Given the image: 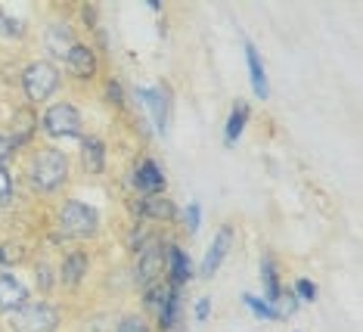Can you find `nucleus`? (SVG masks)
Masks as SVG:
<instances>
[{
	"label": "nucleus",
	"mask_w": 363,
	"mask_h": 332,
	"mask_svg": "<svg viewBox=\"0 0 363 332\" xmlns=\"http://www.w3.org/2000/svg\"><path fill=\"white\" fill-rule=\"evenodd\" d=\"M35 289L40 292V298H50L53 289H56V267L44 258V255L35 258Z\"/></svg>",
	"instance_id": "nucleus-24"
},
{
	"label": "nucleus",
	"mask_w": 363,
	"mask_h": 332,
	"mask_svg": "<svg viewBox=\"0 0 363 332\" xmlns=\"http://www.w3.org/2000/svg\"><path fill=\"white\" fill-rule=\"evenodd\" d=\"M134 96L146 106V112H150V118L155 124V134L168 137V131H171V87L164 84V81L162 84H146V87H137Z\"/></svg>",
	"instance_id": "nucleus-9"
},
{
	"label": "nucleus",
	"mask_w": 363,
	"mask_h": 332,
	"mask_svg": "<svg viewBox=\"0 0 363 332\" xmlns=\"http://www.w3.org/2000/svg\"><path fill=\"white\" fill-rule=\"evenodd\" d=\"M249 118H252V106L245 103V99H236L233 106H230V115H227V124H224V146L233 149L239 143V137L245 134V128H249Z\"/></svg>",
	"instance_id": "nucleus-19"
},
{
	"label": "nucleus",
	"mask_w": 363,
	"mask_h": 332,
	"mask_svg": "<svg viewBox=\"0 0 363 332\" xmlns=\"http://www.w3.org/2000/svg\"><path fill=\"white\" fill-rule=\"evenodd\" d=\"M171 292V286L164 283V280H159V283H152V286H146L143 292H140V314H143L146 320H155V314L162 311V304H164V298H168Z\"/></svg>",
	"instance_id": "nucleus-21"
},
{
	"label": "nucleus",
	"mask_w": 363,
	"mask_h": 332,
	"mask_svg": "<svg viewBox=\"0 0 363 332\" xmlns=\"http://www.w3.org/2000/svg\"><path fill=\"white\" fill-rule=\"evenodd\" d=\"M233 239H236L233 221H224V223L218 227V233L211 236L208 252L202 255V264H199V277H202V280H214V277H218V270L224 267L230 248H233Z\"/></svg>",
	"instance_id": "nucleus-10"
},
{
	"label": "nucleus",
	"mask_w": 363,
	"mask_h": 332,
	"mask_svg": "<svg viewBox=\"0 0 363 332\" xmlns=\"http://www.w3.org/2000/svg\"><path fill=\"white\" fill-rule=\"evenodd\" d=\"M130 184H134L137 196H162L168 189V177L152 155H140L134 171H130Z\"/></svg>",
	"instance_id": "nucleus-14"
},
{
	"label": "nucleus",
	"mask_w": 363,
	"mask_h": 332,
	"mask_svg": "<svg viewBox=\"0 0 363 332\" xmlns=\"http://www.w3.org/2000/svg\"><path fill=\"white\" fill-rule=\"evenodd\" d=\"M242 53H245V65H249V81H252V94L267 103L270 99V81H267V72H264V62H261V53L255 47L252 38H242Z\"/></svg>",
	"instance_id": "nucleus-18"
},
{
	"label": "nucleus",
	"mask_w": 363,
	"mask_h": 332,
	"mask_svg": "<svg viewBox=\"0 0 363 332\" xmlns=\"http://www.w3.org/2000/svg\"><path fill=\"white\" fill-rule=\"evenodd\" d=\"M13 264H16V255L10 252V245H0V273L13 270Z\"/></svg>",
	"instance_id": "nucleus-32"
},
{
	"label": "nucleus",
	"mask_w": 363,
	"mask_h": 332,
	"mask_svg": "<svg viewBox=\"0 0 363 332\" xmlns=\"http://www.w3.org/2000/svg\"><path fill=\"white\" fill-rule=\"evenodd\" d=\"M112 332H152V326L140 311H125L118 320H115Z\"/></svg>",
	"instance_id": "nucleus-27"
},
{
	"label": "nucleus",
	"mask_w": 363,
	"mask_h": 332,
	"mask_svg": "<svg viewBox=\"0 0 363 332\" xmlns=\"http://www.w3.org/2000/svg\"><path fill=\"white\" fill-rule=\"evenodd\" d=\"M38 109H31V106L22 103L19 109L13 112V121H10V140H13V146H16V153H26V149H31L40 140L38 134Z\"/></svg>",
	"instance_id": "nucleus-17"
},
{
	"label": "nucleus",
	"mask_w": 363,
	"mask_h": 332,
	"mask_svg": "<svg viewBox=\"0 0 363 332\" xmlns=\"http://www.w3.org/2000/svg\"><path fill=\"white\" fill-rule=\"evenodd\" d=\"M239 301H242L245 308H249L258 320H283V317H279V308L267 304L261 295H255V292H242V298H239Z\"/></svg>",
	"instance_id": "nucleus-25"
},
{
	"label": "nucleus",
	"mask_w": 363,
	"mask_h": 332,
	"mask_svg": "<svg viewBox=\"0 0 363 332\" xmlns=\"http://www.w3.org/2000/svg\"><path fill=\"white\" fill-rule=\"evenodd\" d=\"M292 295L298 298L301 304H313V301H317V295H320V289H317V283H313V280L298 277V280L292 283Z\"/></svg>",
	"instance_id": "nucleus-28"
},
{
	"label": "nucleus",
	"mask_w": 363,
	"mask_h": 332,
	"mask_svg": "<svg viewBox=\"0 0 363 332\" xmlns=\"http://www.w3.org/2000/svg\"><path fill=\"white\" fill-rule=\"evenodd\" d=\"M16 209V171L0 168V211Z\"/></svg>",
	"instance_id": "nucleus-26"
},
{
	"label": "nucleus",
	"mask_w": 363,
	"mask_h": 332,
	"mask_svg": "<svg viewBox=\"0 0 363 332\" xmlns=\"http://www.w3.org/2000/svg\"><path fill=\"white\" fill-rule=\"evenodd\" d=\"M90 277V252L84 245H65L56 264V286L69 295H78Z\"/></svg>",
	"instance_id": "nucleus-7"
},
{
	"label": "nucleus",
	"mask_w": 363,
	"mask_h": 332,
	"mask_svg": "<svg viewBox=\"0 0 363 332\" xmlns=\"http://www.w3.org/2000/svg\"><path fill=\"white\" fill-rule=\"evenodd\" d=\"M130 209L140 221H152V223H177L180 209L171 196H137L130 202Z\"/></svg>",
	"instance_id": "nucleus-16"
},
{
	"label": "nucleus",
	"mask_w": 363,
	"mask_h": 332,
	"mask_svg": "<svg viewBox=\"0 0 363 332\" xmlns=\"http://www.w3.org/2000/svg\"><path fill=\"white\" fill-rule=\"evenodd\" d=\"M261 286H264V301L267 304H279V298H283V283H279V270H277V261L270 252L261 255Z\"/></svg>",
	"instance_id": "nucleus-20"
},
{
	"label": "nucleus",
	"mask_w": 363,
	"mask_h": 332,
	"mask_svg": "<svg viewBox=\"0 0 363 332\" xmlns=\"http://www.w3.org/2000/svg\"><path fill=\"white\" fill-rule=\"evenodd\" d=\"M72 165L69 153L53 143H38L22 153L19 174H22V187L28 189L35 199H56L62 196L72 184Z\"/></svg>",
	"instance_id": "nucleus-1"
},
{
	"label": "nucleus",
	"mask_w": 363,
	"mask_h": 332,
	"mask_svg": "<svg viewBox=\"0 0 363 332\" xmlns=\"http://www.w3.org/2000/svg\"><path fill=\"white\" fill-rule=\"evenodd\" d=\"M208 317H211V295L196 298V304H193V320H196V323H208Z\"/></svg>",
	"instance_id": "nucleus-31"
},
{
	"label": "nucleus",
	"mask_w": 363,
	"mask_h": 332,
	"mask_svg": "<svg viewBox=\"0 0 363 332\" xmlns=\"http://www.w3.org/2000/svg\"><path fill=\"white\" fill-rule=\"evenodd\" d=\"M31 298H35V289L26 283V277H19L16 270L0 273V317H10L13 311H19Z\"/></svg>",
	"instance_id": "nucleus-15"
},
{
	"label": "nucleus",
	"mask_w": 363,
	"mask_h": 332,
	"mask_svg": "<svg viewBox=\"0 0 363 332\" xmlns=\"http://www.w3.org/2000/svg\"><path fill=\"white\" fill-rule=\"evenodd\" d=\"M103 81V103L109 106V109H115V112H125V106H128V96H125V84H121V78L118 74H106V78H100Z\"/></svg>",
	"instance_id": "nucleus-23"
},
{
	"label": "nucleus",
	"mask_w": 363,
	"mask_h": 332,
	"mask_svg": "<svg viewBox=\"0 0 363 332\" xmlns=\"http://www.w3.org/2000/svg\"><path fill=\"white\" fill-rule=\"evenodd\" d=\"M65 87V74L62 65L47 60V56H35L22 65L19 72V90H22V103L31 109H44L53 99H60Z\"/></svg>",
	"instance_id": "nucleus-3"
},
{
	"label": "nucleus",
	"mask_w": 363,
	"mask_h": 332,
	"mask_svg": "<svg viewBox=\"0 0 363 332\" xmlns=\"http://www.w3.org/2000/svg\"><path fill=\"white\" fill-rule=\"evenodd\" d=\"M16 159H19V153H16L10 134H6L4 128H0V168H13Z\"/></svg>",
	"instance_id": "nucleus-29"
},
{
	"label": "nucleus",
	"mask_w": 363,
	"mask_h": 332,
	"mask_svg": "<svg viewBox=\"0 0 363 332\" xmlns=\"http://www.w3.org/2000/svg\"><path fill=\"white\" fill-rule=\"evenodd\" d=\"M78 28H75V22L69 19V16H56V19H50L44 25V50L50 56H47V60H65V53H69L72 47L78 44Z\"/></svg>",
	"instance_id": "nucleus-11"
},
{
	"label": "nucleus",
	"mask_w": 363,
	"mask_h": 332,
	"mask_svg": "<svg viewBox=\"0 0 363 332\" xmlns=\"http://www.w3.org/2000/svg\"><path fill=\"white\" fill-rule=\"evenodd\" d=\"M53 233H56V239L72 243V245L94 243V239H100V233H103V218L94 205L65 196L53 209Z\"/></svg>",
	"instance_id": "nucleus-2"
},
{
	"label": "nucleus",
	"mask_w": 363,
	"mask_h": 332,
	"mask_svg": "<svg viewBox=\"0 0 363 332\" xmlns=\"http://www.w3.org/2000/svg\"><path fill=\"white\" fill-rule=\"evenodd\" d=\"M62 74H69V81H75V84H81V87H94L103 74L100 50H96L94 44H87V40H78V44L65 53Z\"/></svg>",
	"instance_id": "nucleus-6"
},
{
	"label": "nucleus",
	"mask_w": 363,
	"mask_h": 332,
	"mask_svg": "<svg viewBox=\"0 0 363 332\" xmlns=\"http://www.w3.org/2000/svg\"><path fill=\"white\" fill-rule=\"evenodd\" d=\"M184 227L189 236H196L202 230V205L199 202H189L186 211H184Z\"/></svg>",
	"instance_id": "nucleus-30"
},
{
	"label": "nucleus",
	"mask_w": 363,
	"mask_h": 332,
	"mask_svg": "<svg viewBox=\"0 0 363 332\" xmlns=\"http://www.w3.org/2000/svg\"><path fill=\"white\" fill-rule=\"evenodd\" d=\"M38 134L50 143H65V140H78L87 134L84 128V115H81L78 103L69 96L62 99H53L50 106H44V112L38 115Z\"/></svg>",
	"instance_id": "nucleus-4"
},
{
	"label": "nucleus",
	"mask_w": 363,
	"mask_h": 332,
	"mask_svg": "<svg viewBox=\"0 0 363 332\" xmlns=\"http://www.w3.org/2000/svg\"><path fill=\"white\" fill-rule=\"evenodd\" d=\"M78 165L84 177H103L109 168V146L103 134H84L78 140Z\"/></svg>",
	"instance_id": "nucleus-13"
},
{
	"label": "nucleus",
	"mask_w": 363,
	"mask_h": 332,
	"mask_svg": "<svg viewBox=\"0 0 363 332\" xmlns=\"http://www.w3.org/2000/svg\"><path fill=\"white\" fill-rule=\"evenodd\" d=\"M62 308L53 298H31L19 311L6 317V332H60Z\"/></svg>",
	"instance_id": "nucleus-5"
},
{
	"label": "nucleus",
	"mask_w": 363,
	"mask_h": 332,
	"mask_svg": "<svg viewBox=\"0 0 363 332\" xmlns=\"http://www.w3.org/2000/svg\"><path fill=\"white\" fill-rule=\"evenodd\" d=\"M162 255H164V283L174 286V289H184L189 280L196 277V267L189 261L186 248L177 243V239H164L162 243Z\"/></svg>",
	"instance_id": "nucleus-12"
},
{
	"label": "nucleus",
	"mask_w": 363,
	"mask_h": 332,
	"mask_svg": "<svg viewBox=\"0 0 363 332\" xmlns=\"http://www.w3.org/2000/svg\"><path fill=\"white\" fill-rule=\"evenodd\" d=\"M162 236L150 233L140 243V248L134 252V283L137 289L143 292L146 286L159 283V280L164 277V255H162Z\"/></svg>",
	"instance_id": "nucleus-8"
},
{
	"label": "nucleus",
	"mask_w": 363,
	"mask_h": 332,
	"mask_svg": "<svg viewBox=\"0 0 363 332\" xmlns=\"http://www.w3.org/2000/svg\"><path fill=\"white\" fill-rule=\"evenodd\" d=\"M0 40H6V44H16V40L22 44V40H28V22L6 13L4 6H0Z\"/></svg>",
	"instance_id": "nucleus-22"
},
{
	"label": "nucleus",
	"mask_w": 363,
	"mask_h": 332,
	"mask_svg": "<svg viewBox=\"0 0 363 332\" xmlns=\"http://www.w3.org/2000/svg\"><path fill=\"white\" fill-rule=\"evenodd\" d=\"M146 6H150L152 13H162V0H146Z\"/></svg>",
	"instance_id": "nucleus-33"
}]
</instances>
